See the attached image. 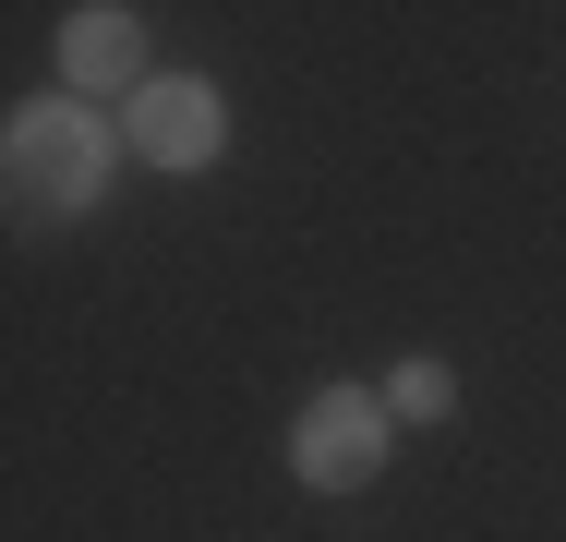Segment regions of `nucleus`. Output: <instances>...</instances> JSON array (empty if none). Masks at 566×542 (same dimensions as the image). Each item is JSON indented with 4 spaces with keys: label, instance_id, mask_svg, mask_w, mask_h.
<instances>
[{
    "label": "nucleus",
    "instance_id": "20e7f679",
    "mask_svg": "<svg viewBox=\"0 0 566 542\" xmlns=\"http://www.w3.org/2000/svg\"><path fill=\"white\" fill-rule=\"evenodd\" d=\"M61 61H73L85 97H145V37H133V12H73V24H61Z\"/></svg>",
    "mask_w": 566,
    "mask_h": 542
},
{
    "label": "nucleus",
    "instance_id": "7ed1b4c3",
    "mask_svg": "<svg viewBox=\"0 0 566 542\" xmlns=\"http://www.w3.org/2000/svg\"><path fill=\"white\" fill-rule=\"evenodd\" d=\"M133 145H145L157 169H206V157H218V97H206L193 73L145 85V97H133Z\"/></svg>",
    "mask_w": 566,
    "mask_h": 542
},
{
    "label": "nucleus",
    "instance_id": "f257e3e1",
    "mask_svg": "<svg viewBox=\"0 0 566 542\" xmlns=\"http://www.w3.org/2000/svg\"><path fill=\"white\" fill-rule=\"evenodd\" d=\"M109 181V133L73 108H12V206L24 217H73Z\"/></svg>",
    "mask_w": 566,
    "mask_h": 542
},
{
    "label": "nucleus",
    "instance_id": "39448f33",
    "mask_svg": "<svg viewBox=\"0 0 566 542\" xmlns=\"http://www.w3.org/2000/svg\"><path fill=\"white\" fill-rule=\"evenodd\" d=\"M447 398H458V374H447V362H398V374H386V410H410V423H434Z\"/></svg>",
    "mask_w": 566,
    "mask_h": 542
},
{
    "label": "nucleus",
    "instance_id": "f03ea898",
    "mask_svg": "<svg viewBox=\"0 0 566 542\" xmlns=\"http://www.w3.org/2000/svg\"><path fill=\"white\" fill-rule=\"evenodd\" d=\"M386 470V398H361V386H326L314 410H302V482H326V494H361Z\"/></svg>",
    "mask_w": 566,
    "mask_h": 542
}]
</instances>
